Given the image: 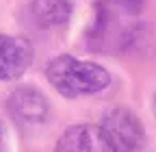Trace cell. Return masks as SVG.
Masks as SVG:
<instances>
[{"label":"cell","mask_w":156,"mask_h":152,"mask_svg":"<svg viewBox=\"0 0 156 152\" xmlns=\"http://www.w3.org/2000/svg\"><path fill=\"white\" fill-rule=\"evenodd\" d=\"M117 7H119L124 13L128 15H136V13H141L143 5H145V0H115Z\"/></svg>","instance_id":"obj_7"},{"label":"cell","mask_w":156,"mask_h":152,"mask_svg":"<svg viewBox=\"0 0 156 152\" xmlns=\"http://www.w3.org/2000/svg\"><path fill=\"white\" fill-rule=\"evenodd\" d=\"M0 139H2V126H0Z\"/></svg>","instance_id":"obj_8"},{"label":"cell","mask_w":156,"mask_h":152,"mask_svg":"<svg viewBox=\"0 0 156 152\" xmlns=\"http://www.w3.org/2000/svg\"><path fill=\"white\" fill-rule=\"evenodd\" d=\"M33 61V48L26 39L0 35V81L20 78Z\"/></svg>","instance_id":"obj_3"},{"label":"cell","mask_w":156,"mask_h":152,"mask_svg":"<svg viewBox=\"0 0 156 152\" xmlns=\"http://www.w3.org/2000/svg\"><path fill=\"white\" fill-rule=\"evenodd\" d=\"M48 83L65 98L98 93L111 85V74L98 63L78 61L72 54H61L46 67Z\"/></svg>","instance_id":"obj_1"},{"label":"cell","mask_w":156,"mask_h":152,"mask_svg":"<svg viewBox=\"0 0 156 152\" xmlns=\"http://www.w3.org/2000/svg\"><path fill=\"white\" fill-rule=\"evenodd\" d=\"M58 152H111V146L100 126L76 124L69 126L56 143Z\"/></svg>","instance_id":"obj_4"},{"label":"cell","mask_w":156,"mask_h":152,"mask_svg":"<svg viewBox=\"0 0 156 152\" xmlns=\"http://www.w3.org/2000/svg\"><path fill=\"white\" fill-rule=\"evenodd\" d=\"M111 152H132L145 146V130L139 118L126 107H113L102 115L100 124Z\"/></svg>","instance_id":"obj_2"},{"label":"cell","mask_w":156,"mask_h":152,"mask_svg":"<svg viewBox=\"0 0 156 152\" xmlns=\"http://www.w3.org/2000/svg\"><path fill=\"white\" fill-rule=\"evenodd\" d=\"M9 111L22 124H39L48 115V102L37 89L20 87L9 96Z\"/></svg>","instance_id":"obj_5"},{"label":"cell","mask_w":156,"mask_h":152,"mask_svg":"<svg viewBox=\"0 0 156 152\" xmlns=\"http://www.w3.org/2000/svg\"><path fill=\"white\" fill-rule=\"evenodd\" d=\"M28 15L37 28L63 26L72 15V5L69 0H33L28 5Z\"/></svg>","instance_id":"obj_6"}]
</instances>
